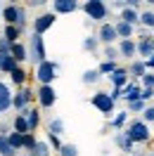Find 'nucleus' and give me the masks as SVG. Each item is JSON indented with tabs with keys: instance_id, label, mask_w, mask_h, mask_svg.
<instances>
[{
	"instance_id": "f257e3e1",
	"label": "nucleus",
	"mask_w": 154,
	"mask_h": 156,
	"mask_svg": "<svg viewBox=\"0 0 154 156\" xmlns=\"http://www.w3.org/2000/svg\"><path fill=\"white\" fill-rule=\"evenodd\" d=\"M2 19L7 26H17V29H24L26 26V10L24 7H17V5H7V7H2Z\"/></svg>"
},
{
	"instance_id": "f03ea898",
	"label": "nucleus",
	"mask_w": 154,
	"mask_h": 156,
	"mask_svg": "<svg viewBox=\"0 0 154 156\" xmlns=\"http://www.w3.org/2000/svg\"><path fill=\"white\" fill-rule=\"evenodd\" d=\"M123 135L128 137L130 142H147V140H149V128H147L145 121H133Z\"/></svg>"
},
{
	"instance_id": "7ed1b4c3",
	"label": "nucleus",
	"mask_w": 154,
	"mask_h": 156,
	"mask_svg": "<svg viewBox=\"0 0 154 156\" xmlns=\"http://www.w3.org/2000/svg\"><path fill=\"white\" fill-rule=\"evenodd\" d=\"M55 76H57V64L55 62H40L38 69H36V78L40 80V85H50L52 80H55Z\"/></svg>"
},
{
	"instance_id": "20e7f679",
	"label": "nucleus",
	"mask_w": 154,
	"mask_h": 156,
	"mask_svg": "<svg viewBox=\"0 0 154 156\" xmlns=\"http://www.w3.org/2000/svg\"><path fill=\"white\" fill-rule=\"evenodd\" d=\"M83 12H86L90 19H95V21L107 19V5L102 2V0H88L86 5H83Z\"/></svg>"
},
{
	"instance_id": "39448f33",
	"label": "nucleus",
	"mask_w": 154,
	"mask_h": 156,
	"mask_svg": "<svg viewBox=\"0 0 154 156\" xmlns=\"http://www.w3.org/2000/svg\"><path fill=\"white\" fill-rule=\"evenodd\" d=\"M52 24H55V12H45V14H40V17L33 19V33H36V36H43Z\"/></svg>"
},
{
	"instance_id": "423d86ee",
	"label": "nucleus",
	"mask_w": 154,
	"mask_h": 156,
	"mask_svg": "<svg viewBox=\"0 0 154 156\" xmlns=\"http://www.w3.org/2000/svg\"><path fill=\"white\" fill-rule=\"evenodd\" d=\"M93 107L100 109L102 114H112L114 111V99L109 97L107 92H95L93 95Z\"/></svg>"
},
{
	"instance_id": "0eeeda50",
	"label": "nucleus",
	"mask_w": 154,
	"mask_h": 156,
	"mask_svg": "<svg viewBox=\"0 0 154 156\" xmlns=\"http://www.w3.org/2000/svg\"><path fill=\"white\" fill-rule=\"evenodd\" d=\"M31 59L33 62H45V45H43V36H31Z\"/></svg>"
},
{
	"instance_id": "6e6552de",
	"label": "nucleus",
	"mask_w": 154,
	"mask_h": 156,
	"mask_svg": "<svg viewBox=\"0 0 154 156\" xmlns=\"http://www.w3.org/2000/svg\"><path fill=\"white\" fill-rule=\"evenodd\" d=\"M55 90H52V85H40V90H38V102H40V107H45V109H50L52 104H55Z\"/></svg>"
},
{
	"instance_id": "1a4fd4ad",
	"label": "nucleus",
	"mask_w": 154,
	"mask_h": 156,
	"mask_svg": "<svg viewBox=\"0 0 154 156\" xmlns=\"http://www.w3.org/2000/svg\"><path fill=\"white\" fill-rule=\"evenodd\" d=\"M52 10H55V14H71L78 10V2L76 0H55Z\"/></svg>"
},
{
	"instance_id": "9d476101",
	"label": "nucleus",
	"mask_w": 154,
	"mask_h": 156,
	"mask_svg": "<svg viewBox=\"0 0 154 156\" xmlns=\"http://www.w3.org/2000/svg\"><path fill=\"white\" fill-rule=\"evenodd\" d=\"M31 97H33V92H31L29 88H24V90H19L14 97H12V107L14 109H19V111H24L26 109V104L31 102Z\"/></svg>"
},
{
	"instance_id": "9b49d317",
	"label": "nucleus",
	"mask_w": 154,
	"mask_h": 156,
	"mask_svg": "<svg viewBox=\"0 0 154 156\" xmlns=\"http://www.w3.org/2000/svg\"><path fill=\"white\" fill-rule=\"evenodd\" d=\"M116 38H119V36H116V29L112 26V24H102V26H100V36H97V40H102L107 48H109Z\"/></svg>"
},
{
	"instance_id": "f8f14e48",
	"label": "nucleus",
	"mask_w": 154,
	"mask_h": 156,
	"mask_svg": "<svg viewBox=\"0 0 154 156\" xmlns=\"http://www.w3.org/2000/svg\"><path fill=\"white\" fill-rule=\"evenodd\" d=\"M121 97L130 104V102H140V88L135 83H128L126 88H121Z\"/></svg>"
},
{
	"instance_id": "ddd939ff",
	"label": "nucleus",
	"mask_w": 154,
	"mask_h": 156,
	"mask_svg": "<svg viewBox=\"0 0 154 156\" xmlns=\"http://www.w3.org/2000/svg\"><path fill=\"white\" fill-rule=\"evenodd\" d=\"M12 107V92L5 83H0V114H5Z\"/></svg>"
},
{
	"instance_id": "4468645a",
	"label": "nucleus",
	"mask_w": 154,
	"mask_h": 156,
	"mask_svg": "<svg viewBox=\"0 0 154 156\" xmlns=\"http://www.w3.org/2000/svg\"><path fill=\"white\" fill-rule=\"evenodd\" d=\"M109 78H112V83L116 85V90H121L128 85V71L126 69H116L114 73H109Z\"/></svg>"
},
{
	"instance_id": "2eb2a0df",
	"label": "nucleus",
	"mask_w": 154,
	"mask_h": 156,
	"mask_svg": "<svg viewBox=\"0 0 154 156\" xmlns=\"http://www.w3.org/2000/svg\"><path fill=\"white\" fill-rule=\"evenodd\" d=\"M135 52H140V57H152L154 55V45L149 38H142L140 43H135Z\"/></svg>"
},
{
	"instance_id": "dca6fc26",
	"label": "nucleus",
	"mask_w": 154,
	"mask_h": 156,
	"mask_svg": "<svg viewBox=\"0 0 154 156\" xmlns=\"http://www.w3.org/2000/svg\"><path fill=\"white\" fill-rule=\"evenodd\" d=\"M10 57L14 59V62H26V48L21 45V43H14V45H10Z\"/></svg>"
},
{
	"instance_id": "f3484780",
	"label": "nucleus",
	"mask_w": 154,
	"mask_h": 156,
	"mask_svg": "<svg viewBox=\"0 0 154 156\" xmlns=\"http://www.w3.org/2000/svg\"><path fill=\"white\" fill-rule=\"evenodd\" d=\"M21 116L26 118V126H29V133H33V130L38 128V121H40V116H38V111H36V109H31V111H24Z\"/></svg>"
},
{
	"instance_id": "a211bd4d",
	"label": "nucleus",
	"mask_w": 154,
	"mask_h": 156,
	"mask_svg": "<svg viewBox=\"0 0 154 156\" xmlns=\"http://www.w3.org/2000/svg\"><path fill=\"white\" fill-rule=\"evenodd\" d=\"M119 55H121V57H133L135 55V43L130 38L121 40V43H119Z\"/></svg>"
},
{
	"instance_id": "6ab92c4d",
	"label": "nucleus",
	"mask_w": 154,
	"mask_h": 156,
	"mask_svg": "<svg viewBox=\"0 0 154 156\" xmlns=\"http://www.w3.org/2000/svg\"><path fill=\"white\" fill-rule=\"evenodd\" d=\"M114 29H116V36H119L121 40H128L130 36H133V26H130V24H123V21H119Z\"/></svg>"
},
{
	"instance_id": "aec40b11",
	"label": "nucleus",
	"mask_w": 154,
	"mask_h": 156,
	"mask_svg": "<svg viewBox=\"0 0 154 156\" xmlns=\"http://www.w3.org/2000/svg\"><path fill=\"white\" fill-rule=\"evenodd\" d=\"M138 17H140V14L135 10H130V7H123V12H121V21H123V24H130V26L138 21Z\"/></svg>"
},
{
	"instance_id": "412c9836",
	"label": "nucleus",
	"mask_w": 154,
	"mask_h": 156,
	"mask_svg": "<svg viewBox=\"0 0 154 156\" xmlns=\"http://www.w3.org/2000/svg\"><path fill=\"white\" fill-rule=\"evenodd\" d=\"M17 38H19V29L17 26H5V43H10V45H14L17 43Z\"/></svg>"
},
{
	"instance_id": "4be33fe9",
	"label": "nucleus",
	"mask_w": 154,
	"mask_h": 156,
	"mask_svg": "<svg viewBox=\"0 0 154 156\" xmlns=\"http://www.w3.org/2000/svg\"><path fill=\"white\" fill-rule=\"evenodd\" d=\"M7 142H10V147L17 151V149L24 147V135H19V133H10V135H7Z\"/></svg>"
},
{
	"instance_id": "5701e85b",
	"label": "nucleus",
	"mask_w": 154,
	"mask_h": 156,
	"mask_svg": "<svg viewBox=\"0 0 154 156\" xmlns=\"http://www.w3.org/2000/svg\"><path fill=\"white\" fill-rule=\"evenodd\" d=\"M17 151L10 147V142H7V135H0V156H14Z\"/></svg>"
},
{
	"instance_id": "b1692460",
	"label": "nucleus",
	"mask_w": 154,
	"mask_h": 156,
	"mask_svg": "<svg viewBox=\"0 0 154 156\" xmlns=\"http://www.w3.org/2000/svg\"><path fill=\"white\" fill-rule=\"evenodd\" d=\"M62 133H64V121H62V118H55V121H50V135L59 137Z\"/></svg>"
},
{
	"instance_id": "393cba45",
	"label": "nucleus",
	"mask_w": 154,
	"mask_h": 156,
	"mask_svg": "<svg viewBox=\"0 0 154 156\" xmlns=\"http://www.w3.org/2000/svg\"><path fill=\"white\" fill-rule=\"evenodd\" d=\"M29 156H50V147L45 144V142H36V147L31 149Z\"/></svg>"
},
{
	"instance_id": "a878e982",
	"label": "nucleus",
	"mask_w": 154,
	"mask_h": 156,
	"mask_svg": "<svg viewBox=\"0 0 154 156\" xmlns=\"http://www.w3.org/2000/svg\"><path fill=\"white\" fill-rule=\"evenodd\" d=\"M14 133H19V135H26V133H29V126H26V118L21 116H17L14 118Z\"/></svg>"
},
{
	"instance_id": "bb28decb",
	"label": "nucleus",
	"mask_w": 154,
	"mask_h": 156,
	"mask_svg": "<svg viewBox=\"0 0 154 156\" xmlns=\"http://www.w3.org/2000/svg\"><path fill=\"white\" fill-rule=\"evenodd\" d=\"M114 140H116V144L121 147L123 151H130V149H133V142H130V140H128V137H126L123 133H119V135H116Z\"/></svg>"
},
{
	"instance_id": "cd10ccee",
	"label": "nucleus",
	"mask_w": 154,
	"mask_h": 156,
	"mask_svg": "<svg viewBox=\"0 0 154 156\" xmlns=\"http://www.w3.org/2000/svg\"><path fill=\"white\" fill-rule=\"evenodd\" d=\"M145 62H133V64H130V73H133L135 78H142L145 76Z\"/></svg>"
},
{
	"instance_id": "c85d7f7f",
	"label": "nucleus",
	"mask_w": 154,
	"mask_h": 156,
	"mask_svg": "<svg viewBox=\"0 0 154 156\" xmlns=\"http://www.w3.org/2000/svg\"><path fill=\"white\" fill-rule=\"evenodd\" d=\"M116 62H102V64H100V69H97V73H100V76H102V73H114L116 71Z\"/></svg>"
},
{
	"instance_id": "c756f323",
	"label": "nucleus",
	"mask_w": 154,
	"mask_h": 156,
	"mask_svg": "<svg viewBox=\"0 0 154 156\" xmlns=\"http://www.w3.org/2000/svg\"><path fill=\"white\" fill-rule=\"evenodd\" d=\"M138 21L145 24V26H149V29H154V12H142V14L138 17Z\"/></svg>"
},
{
	"instance_id": "7c9ffc66",
	"label": "nucleus",
	"mask_w": 154,
	"mask_h": 156,
	"mask_svg": "<svg viewBox=\"0 0 154 156\" xmlns=\"http://www.w3.org/2000/svg\"><path fill=\"white\" fill-rule=\"evenodd\" d=\"M10 76H12V80H14L17 85H24V80H26V73H24V69H19V66L14 69Z\"/></svg>"
},
{
	"instance_id": "2f4dec72",
	"label": "nucleus",
	"mask_w": 154,
	"mask_h": 156,
	"mask_svg": "<svg viewBox=\"0 0 154 156\" xmlns=\"http://www.w3.org/2000/svg\"><path fill=\"white\" fill-rule=\"evenodd\" d=\"M97 80H100L97 69H90V71H86V73H83V83H88V85H90V83H97Z\"/></svg>"
},
{
	"instance_id": "473e14b6",
	"label": "nucleus",
	"mask_w": 154,
	"mask_h": 156,
	"mask_svg": "<svg viewBox=\"0 0 154 156\" xmlns=\"http://www.w3.org/2000/svg\"><path fill=\"white\" fill-rule=\"evenodd\" d=\"M59 154L62 156H78V149H76V144H62Z\"/></svg>"
},
{
	"instance_id": "72a5a7b5",
	"label": "nucleus",
	"mask_w": 154,
	"mask_h": 156,
	"mask_svg": "<svg viewBox=\"0 0 154 156\" xmlns=\"http://www.w3.org/2000/svg\"><path fill=\"white\" fill-rule=\"evenodd\" d=\"M83 50L95 52V50H97V38H93V36H90V38H86V40H83Z\"/></svg>"
},
{
	"instance_id": "f704fd0d",
	"label": "nucleus",
	"mask_w": 154,
	"mask_h": 156,
	"mask_svg": "<svg viewBox=\"0 0 154 156\" xmlns=\"http://www.w3.org/2000/svg\"><path fill=\"white\" fill-rule=\"evenodd\" d=\"M126 116H128V111H121V114H119V116L112 121V126H114V128H121V126L126 123Z\"/></svg>"
},
{
	"instance_id": "c9c22d12",
	"label": "nucleus",
	"mask_w": 154,
	"mask_h": 156,
	"mask_svg": "<svg viewBox=\"0 0 154 156\" xmlns=\"http://www.w3.org/2000/svg\"><path fill=\"white\" fill-rule=\"evenodd\" d=\"M24 147H26V149H33V147H36V137L31 135V133H26V135H24Z\"/></svg>"
},
{
	"instance_id": "e433bc0d",
	"label": "nucleus",
	"mask_w": 154,
	"mask_h": 156,
	"mask_svg": "<svg viewBox=\"0 0 154 156\" xmlns=\"http://www.w3.org/2000/svg\"><path fill=\"white\" fill-rule=\"evenodd\" d=\"M105 57H107V62H116V57H119V50L107 48V50H105Z\"/></svg>"
},
{
	"instance_id": "4c0bfd02",
	"label": "nucleus",
	"mask_w": 154,
	"mask_h": 156,
	"mask_svg": "<svg viewBox=\"0 0 154 156\" xmlns=\"http://www.w3.org/2000/svg\"><path fill=\"white\" fill-rule=\"evenodd\" d=\"M142 83H145V88H152V90H154V73H147V71H145Z\"/></svg>"
},
{
	"instance_id": "58836bf2",
	"label": "nucleus",
	"mask_w": 154,
	"mask_h": 156,
	"mask_svg": "<svg viewBox=\"0 0 154 156\" xmlns=\"http://www.w3.org/2000/svg\"><path fill=\"white\" fill-rule=\"evenodd\" d=\"M142 116H145V123H149V121H154V107H145Z\"/></svg>"
},
{
	"instance_id": "ea45409f",
	"label": "nucleus",
	"mask_w": 154,
	"mask_h": 156,
	"mask_svg": "<svg viewBox=\"0 0 154 156\" xmlns=\"http://www.w3.org/2000/svg\"><path fill=\"white\" fill-rule=\"evenodd\" d=\"M128 109H130V111H145V102L142 99H140V102H130Z\"/></svg>"
},
{
	"instance_id": "a19ab883",
	"label": "nucleus",
	"mask_w": 154,
	"mask_h": 156,
	"mask_svg": "<svg viewBox=\"0 0 154 156\" xmlns=\"http://www.w3.org/2000/svg\"><path fill=\"white\" fill-rule=\"evenodd\" d=\"M149 97H154V90L152 88H145V90H140V99H149Z\"/></svg>"
},
{
	"instance_id": "79ce46f5",
	"label": "nucleus",
	"mask_w": 154,
	"mask_h": 156,
	"mask_svg": "<svg viewBox=\"0 0 154 156\" xmlns=\"http://www.w3.org/2000/svg\"><path fill=\"white\" fill-rule=\"evenodd\" d=\"M50 144H52V147H57V149L62 147V144H59V137H55V135H50Z\"/></svg>"
},
{
	"instance_id": "37998d69",
	"label": "nucleus",
	"mask_w": 154,
	"mask_h": 156,
	"mask_svg": "<svg viewBox=\"0 0 154 156\" xmlns=\"http://www.w3.org/2000/svg\"><path fill=\"white\" fill-rule=\"evenodd\" d=\"M145 66H154V55H152L149 59H147V64H145Z\"/></svg>"
},
{
	"instance_id": "c03bdc74",
	"label": "nucleus",
	"mask_w": 154,
	"mask_h": 156,
	"mask_svg": "<svg viewBox=\"0 0 154 156\" xmlns=\"http://www.w3.org/2000/svg\"><path fill=\"white\" fill-rule=\"evenodd\" d=\"M149 40H152V45H154V38H149Z\"/></svg>"
},
{
	"instance_id": "a18cd8bd",
	"label": "nucleus",
	"mask_w": 154,
	"mask_h": 156,
	"mask_svg": "<svg viewBox=\"0 0 154 156\" xmlns=\"http://www.w3.org/2000/svg\"><path fill=\"white\" fill-rule=\"evenodd\" d=\"M149 156H154V154H149Z\"/></svg>"
}]
</instances>
